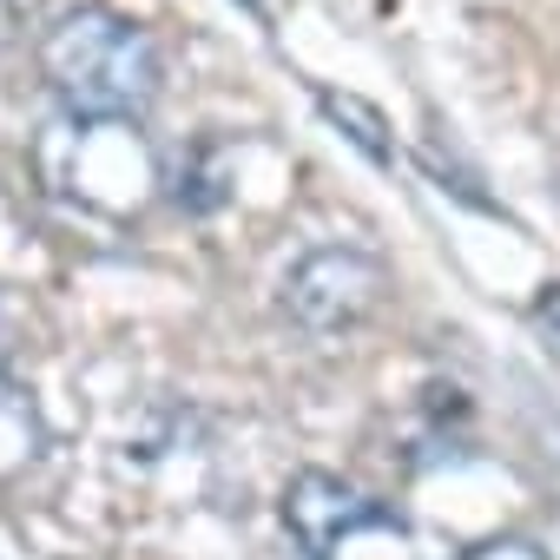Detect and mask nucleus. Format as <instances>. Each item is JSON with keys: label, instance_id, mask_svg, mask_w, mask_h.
Returning a JSON list of instances; mask_svg holds the SVG:
<instances>
[{"label": "nucleus", "instance_id": "nucleus-6", "mask_svg": "<svg viewBox=\"0 0 560 560\" xmlns=\"http://www.w3.org/2000/svg\"><path fill=\"white\" fill-rule=\"evenodd\" d=\"M324 113H330V119H357L350 139H357L370 159H389V145H383V119H376V113H363L357 100H337V93H324Z\"/></svg>", "mask_w": 560, "mask_h": 560}, {"label": "nucleus", "instance_id": "nucleus-7", "mask_svg": "<svg viewBox=\"0 0 560 560\" xmlns=\"http://www.w3.org/2000/svg\"><path fill=\"white\" fill-rule=\"evenodd\" d=\"M527 324H534V337H540V350L560 363V284H547L534 304H527Z\"/></svg>", "mask_w": 560, "mask_h": 560}, {"label": "nucleus", "instance_id": "nucleus-8", "mask_svg": "<svg viewBox=\"0 0 560 560\" xmlns=\"http://www.w3.org/2000/svg\"><path fill=\"white\" fill-rule=\"evenodd\" d=\"M462 560H553V553H540L534 540H481V547H468Z\"/></svg>", "mask_w": 560, "mask_h": 560}, {"label": "nucleus", "instance_id": "nucleus-9", "mask_svg": "<svg viewBox=\"0 0 560 560\" xmlns=\"http://www.w3.org/2000/svg\"><path fill=\"white\" fill-rule=\"evenodd\" d=\"M21 337H27V324H21V304L0 291V363H8L14 350H21Z\"/></svg>", "mask_w": 560, "mask_h": 560}, {"label": "nucleus", "instance_id": "nucleus-5", "mask_svg": "<svg viewBox=\"0 0 560 560\" xmlns=\"http://www.w3.org/2000/svg\"><path fill=\"white\" fill-rule=\"evenodd\" d=\"M40 448H47V416H40V402H34L21 383L0 376V481H21V475L40 462Z\"/></svg>", "mask_w": 560, "mask_h": 560}, {"label": "nucleus", "instance_id": "nucleus-4", "mask_svg": "<svg viewBox=\"0 0 560 560\" xmlns=\"http://www.w3.org/2000/svg\"><path fill=\"white\" fill-rule=\"evenodd\" d=\"M284 527L291 540L311 553V560H337L357 534H396L402 540V521L389 501L363 494L357 481L330 475V468H304L284 481Z\"/></svg>", "mask_w": 560, "mask_h": 560}, {"label": "nucleus", "instance_id": "nucleus-3", "mask_svg": "<svg viewBox=\"0 0 560 560\" xmlns=\"http://www.w3.org/2000/svg\"><path fill=\"white\" fill-rule=\"evenodd\" d=\"M389 298V270L383 257L357 250V244H324L311 257H298L284 270V291H277V304H284V317L311 337H343L357 324H370Z\"/></svg>", "mask_w": 560, "mask_h": 560}, {"label": "nucleus", "instance_id": "nucleus-2", "mask_svg": "<svg viewBox=\"0 0 560 560\" xmlns=\"http://www.w3.org/2000/svg\"><path fill=\"white\" fill-rule=\"evenodd\" d=\"M34 159H40V178L67 205L100 211V218H139L165 185L159 152L139 132V119H67L40 139Z\"/></svg>", "mask_w": 560, "mask_h": 560}, {"label": "nucleus", "instance_id": "nucleus-1", "mask_svg": "<svg viewBox=\"0 0 560 560\" xmlns=\"http://www.w3.org/2000/svg\"><path fill=\"white\" fill-rule=\"evenodd\" d=\"M40 80L67 106V119H139L159 86V47L113 8H67L40 34Z\"/></svg>", "mask_w": 560, "mask_h": 560}, {"label": "nucleus", "instance_id": "nucleus-10", "mask_svg": "<svg viewBox=\"0 0 560 560\" xmlns=\"http://www.w3.org/2000/svg\"><path fill=\"white\" fill-rule=\"evenodd\" d=\"M14 34V0H0V40Z\"/></svg>", "mask_w": 560, "mask_h": 560}]
</instances>
